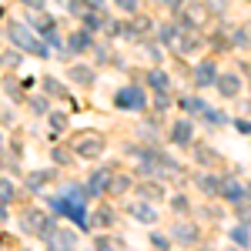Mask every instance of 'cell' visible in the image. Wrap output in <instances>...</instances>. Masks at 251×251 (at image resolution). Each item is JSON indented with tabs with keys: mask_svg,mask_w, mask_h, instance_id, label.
Wrapping results in <instances>:
<instances>
[{
	"mask_svg": "<svg viewBox=\"0 0 251 251\" xmlns=\"http://www.w3.org/2000/svg\"><path fill=\"white\" fill-rule=\"evenodd\" d=\"M121 104H137V94H131V91H127V94H121Z\"/></svg>",
	"mask_w": 251,
	"mask_h": 251,
	"instance_id": "6da1fadb",
	"label": "cell"
},
{
	"mask_svg": "<svg viewBox=\"0 0 251 251\" xmlns=\"http://www.w3.org/2000/svg\"><path fill=\"white\" fill-rule=\"evenodd\" d=\"M27 3H37V7H40V0H27Z\"/></svg>",
	"mask_w": 251,
	"mask_h": 251,
	"instance_id": "7a4b0ae2",
	"label": "cell"
}]
</instances>
